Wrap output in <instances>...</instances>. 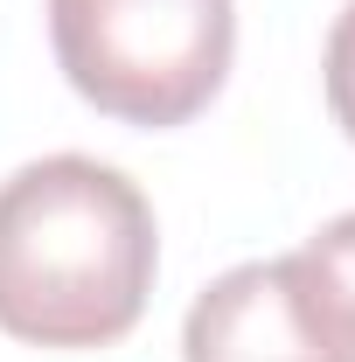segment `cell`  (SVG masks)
Returning a JSON list of instances; mask_svg holds the SVG:
<instances>
[{
    "label": "cell",
    "mask_w": 355,
    "mask_h": 362,
    "mask_svg": "<svg viewBox=\"0 0 355 362\" xmlns=\"http://www.w3.org/2000/svg\"><path fill=\"white\" fill-rule=\"evenodd\" d=\"M161 237L139 181L91 153H49L0 181V327L35 349L133 334Z\"/></svg>",
    "instance_id": "6da1fadb"
},
{
    "label": "cell",
    "mask_w": 355,
    "mask_h": 362,
    "mask_svg": "<svg viewBox=\"0 0 355 362\" xmlns=\"http://www.w3.org/2000/svg\"><path fill=\"white\" fill-rule=\"evenodd\" d=\"M49 42L84 105L181 126L230 77L237 0H49Z\"/></svg>",
    "instance_id": "7a4b0ae2"
},
{
    "label": "cell",
    "mask_w": 355,
    "mask_h": 362,
    "mask_svg": "<svg viewBox=\"0 0 355 362\" xmlns=\"http://www.w3.org/2000/svg\"><path fill=\"white\" fill-rule=\"evenodd\" d=\"M188 362H349L320 327L293 258H251L230 265L195 293L181 320Z\"/></svg>",
    "instance_id": "3957f363"
},
{
    "label": "cell",
    "mask_w": 355,
    "mask_h": 362,
    "mask_svg": "<svg viewBox=\"0 0 355 362\" xmlns=\"http://www.w3.org/2000/svg\"><path fill=\"white\" fill-rule=\"evenodd\" d=\"M293 272H300V286H307L320 327L334 334V349L355 362V209L334 216L327 230H313L307 244L293 251Z\"/></svg>",
    "instance_id": "277c9868"
},
{
    "label": "cell",
    "mask_w": 355,
    "mask_h": 362,
    "mask_svg": "<svg viewBox=\"0 0 355 362\" xmlns=\"http://www.w3.org/2000/svg\"><path fill=\"white\" fill-rule=\"evenodd\" d=\"M327 105H334L342 133L355 139V0L334 14V35H327Z\"/></svg>",
    "instance_id": "5b68a950"
}]
</instances>
